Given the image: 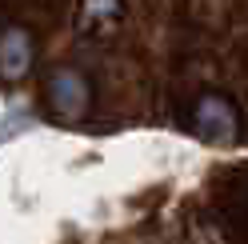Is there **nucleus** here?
Segmentation results:
<instances>
[{
    "label": "nucleus",
    "instance_id": "obj_3",
    "mask_svg": "<svg viewBox=\"0 0 248 244\" xmlns=\"http://www.w3.org/2000/svg\"><path fill=\"white\" fill-rule=\"evenodd\" d=\"M112 20H120V0H84L80 16H76L80 32H100V28H108Z\"/></svg>",
    "mask_w": 248,
    "mask_h": 244
},
{
    "label": "nucleus",
    "instance_id": "obj_2",
    "mask_svg": "<svg viewBox=\"0 0 248 244\" xmlns=\"http://www.w3.org/2000/svg\"><path fill=\"white\" fill-rule=\"evenodd\" d=\"M28 56H32V40L16 28H8L4 36H0V76L4 80H16V76L28 68Z\"/></svg>",
    "mask_w": 248,
    "mask_h": 244
},
{
    "label": "nucleus",
    "instance_id": "obj_1",
    "mask_svg": "<svg viewBox=\"0 0 248 244\" xmlns=\"http://www.w3.org/2000/svg\"><path fill=\"white\" fill-rule=\"evenodd\" d=\"M44 104H48L56 116L76 120V116H84V112H88L92 92H88V84H84L76 72L60 68V72H52V76H48V84H44Z\"/></svg>",
    "mask_w": 248,
    "mask_h": 244
}]
</instances>
